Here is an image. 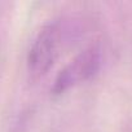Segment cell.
<instances>
[{
    "label": "cell",
    "mask_w": 132,
    "mask_h": 132,
    "mask_svg": "<svg viewBox=\"0 0 132 132\" xmlns=\"http://www.w3.org/2000/svg\"><path fill=\"white\" fill-rule=\"evenodd\" d=\"M62 43V30L58 23L45 25L34 39L29 54L27 69L34 79L45 75L58 58Z\"/></svg>",
    "instance_id": "cell-1"
},
{
    "label": "cell",
    "mask_w": 132,
    "mask_h": 132,
    "mask_svg": "<svg viewBox=\"0 0 132 132\" xmlns=\"http://www.w3.org/2000/svg\"><path fill=\"white\" fill-rule=\"evenodd\" d=\"M100 66L101 49L97 44H93L82 51L58 73L52 87V93L58 96L83 82H87L98 71Z\"/></svg>",
    "instance_id": "cell-2"
}]
</instances>
